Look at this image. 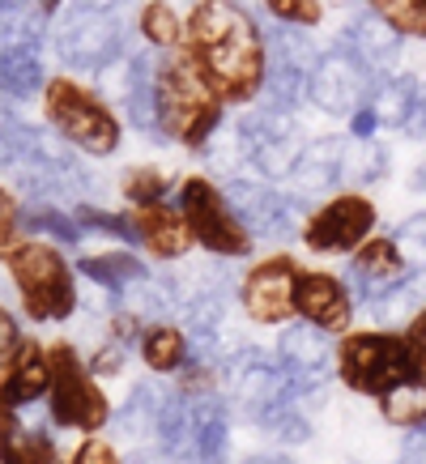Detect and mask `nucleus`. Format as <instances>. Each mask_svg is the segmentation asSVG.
Segmentation results:
<instances>
[{
	"mask_svg": "<svg viewBox=\"0 0 426 464\" xmlns=\"http://www.w3.org/2000/svg\"><path fill=\"white\" fill-rule=\"evenodd\" d=\"M184 52L197 60L227 107H247L269 82V39L239 0H197L188 14Z\"/></svg>",
	"mask_w": 426,
	"mask_h": 464,
	"instance_id": "f257e3e1",
	"label": "nucleus"
},
{
	"mask_svg": "<svg viewBox=\"0 0 426 464\" xmlns=\"http://www.w3.org/2000/svg\"><path fill=\"white\" fill-rule=\"evenodd\" d=\"M43 115L60 137L90 158H111L124 137V120L111 111V102L94 94L69 72H56L43 85Z\"/></svg>",
	"mask_w": 426,
	"mask_h": 464,
	"instance_id": "20e7f679",
	"label": "nucleus"
},
{
	"mask_svg": "<svg viewBox=\"0 0 426 464\" xmlns=\"http://www.w3.org/2000/svg\"><path fill=\"white\" fill-rule=\"evenodd\" d=\"M9 277H14L17 303H22V315L30 320H69L77 311V273L64 260L60 243L47 239H17L9 252L0 256Z\"/></svg>",
	"mask_w": 426,
	"mask_h": 464,
	"instance_id": "7ed1b4c3",
	"label": "nucleus"
},
{
	"mask_svg": "<svg viewBox=\"0 0 426 464\" xmlns=\"http://www.w3.org/2000/svg\"><path fill=\"white\" fill-rule=\"evenodd\" d=\"M22 345V328H17V315L5 303H0V358H9V353Z\"/></svg>",
	"mask_w": 426,
	"mask_h": 464,
	"instance_id": "473e14b6",
	"label": "nucleus"
},
{
	"mask_svg": "<svg viewBox=\"0 0 426 464\" xmlns=\"http://www.w3.org/2000/svg\"><path fill=\"white\" fill-rule=\"evenodd\" d=\"M350 273H354L358 295L371 298V303H383V298H392L401 285H405V277H410L413 268L392 235H371V239L350 256Z\"/></svg>",
	"mask_w": 426,
	"mask_h": 464,
	"instance_id": "4468645a",
	"label": "nucleus"
},
{
	"mask_svg": "<svg viewBox=\"0 0 426 464\" xmlns=\"http://www.w3.org/2000/svg\"><path fill=\"white\" fill-rule=\"evenodd\" d=\"M141 362L154 375H175L188 366V337L175 324H150L141 328Z\"/></svg>",
	"mask_w": 426,
	"mask_h": 464,
	"instance_id": "a211bd4d",
	"label": "nucleus"
},
{
	"mask_svg": "<svg viewBox=\"0 0 426 464\" xmlns=\"http://www.w3.org/2000/svg\"><path fill=\"white\" fill-rule=\"evenodd\" d=\"M418 85L422 82H413V77H380V85H375V94L367 102L375 120H380V128H405L410 107L418 99Z\"/></svg>",
	"mask_w": 426,
	"mask_h": 464,
	"instance_id": "412c9836",
	"label": "nucleus"
},
{
	"mask_svg": "<svg viewBox=\"0 0 426 464\" xmlns=\"http://www.w3.org/2000/svg\"><path fill=\"white\" fill-rule=\"evenodd\" d=\"M380 418L401 430H426V380H405L380 396Z\"/></svg>",
	"mask_w": 426,
	"mask_h": 464,
	"instance_id": "6ab92c4d",
	"label": "nucleus"
},
{
	"mask_svg": "<svg viewBox=\"0 0 426 464\" xmlns=\"http://www.w3.org/2000/svg\"><path fill=\"white\" fill-rule=\"evenodd\" d=\"M128 222H132V239L141 247L150 260H179L197 247L192 239V226H188L184 209L179 205H167V200H158V205H137V209H128Z\"/></svg>",
	"mask_w": 426,
	"mask_h": 464,
	"instance_id": "ddd939ff",
	"label": "nucleus"
},
{
	"mask_svg": "<svg viewBox=\"0 0 426 464\" xmlns=\"http://www.w3.org/2000/svg\"><path fill=\"white\" fill-rule=\"evenodd\" d=\"M405 137H413V141H426V85H418V99H413L410 107V120H405V128H401Z\"/></svg>",
	"mask_w": 426,
	"mask_h": 464,
	"instance_id": "72a5a7b5",
	"label": "nucleus"
},
{
	"mask_svg": "<svg viewBox=\"0 0 426 464\" xmlns=\"http://www.w3.org/2000/svg\"><path fill=\"white\" fill-rule=\"evenodd\" d=\"M341 162H345V141L328 137V141H315L307 150H298L295 167H290V188L312 197V192H324L333 183H341Z\"/></svg>",
	"mask_w": 426,
	"mask_h": 464,
	"instance_id": "f3484780",
	"label": "nucleus"
},
{
	"mask_svg": "<svg viewBox=\"0 0 426 464\" xmlns=\"http://www.w3.org/2000/svg\"><path fill=\"white\" fill-rule=\"evenodd\" d=\"M60 5H64V0H34V9H39L43 17H52V14L60 9Z\"/></svg>",
	"mask_w": 426,
	"mask_h": 464,
	"instance_id": "4c0bfd02",
	"label": "nucleus"
},
{
	"mask_svg": "<svg viewBox=\"0 0 426 464\" xmlns=\"http://www.w3.org/2000/svg\"><path fill=\"white\" fill-rule=\"evenodd\" d=\"M375 85H380V77H375L345 43H337V47L324 52V56L312 64V72H307V102L324 115H354L358 107L371 102Z\"/></svg>",
	"mask_w": 426,
	"mask_h": 464,
	"instance_id": "1a4fd4ad",
	"label": "nucleus"
},
{
	"mask_svg": "<svg viewBox=\"0 0 426 464\" xmlns=\"http://www.w3.org/2000/svg\"><path fill=\"white\" fill-rule=\"evenodd\" d=\"M69 464H124V460H120V451H115L111 443H102L99 435H85Z\"/></svg>",
	"mask_w": 426,
	"mask_h": 464,
	"instance_id": "2f4dec72",
	"label": "nucleus"
},
{
	"mask_svg": "<svg viewBox=\"0 0 426 464\" xmlns=\"http://www.w3.org/2000/svg\"><path fill=\"white\" fill-rule=\"evenodd\" d=\"M77 222H82V230H99V235H111V239H120V243H137L132 239L128 213H107V209H94V205H82V209H77Z\"/></svg>",
	"mask_w": 426,
	"mask_h": 464,
	"instance_id": "cd10ccee",
	"label": "nucleus"
},
{
	"mask_svg": "<svg viewBox=\"0 0 426 464\" xmlns=\"http://www.w3.org/2000/svg\"><path fill=\"white\" fill-rule=\"evenodd\" d=\"M375 200L363 197V192H337L328 197L320 209L307 213V222L298 226V239L307 252H320V256H345V252H358L363 243L375 235Z\"/></svg>",
	"mask_w": 426,
	"mask_h": 464,
	"instance_id": "6e6552de",
	"label": "nucleus"
},
{
	"mask_svg": "<svg viewBox=\"0 0 426 464\" xmlns=\"http://www.w3.org/2000/svg\"><path fill=\"white\" fill-rule=\"evenodd\" d=\"M324 337L328 333H320V328H312V324H303V328H290L282 341V353L286 362L298 366V371H315V366H324Z\"/></svg>",
	"mask_w": 426,
	"mask_h": 464,
	"instance_id": "b1692460",
	"label": "nucleus"
},
{
	"mask_svg": "<svg viewBox=\"0 0 426 464\" xmlns=\"http://www.w3.org/2000/svg\"><path fill=\"white\" fill-rule=\"evenodd\" d=\"M17 154H22V137H17L14 128L0 120V167H9V162H17Z\"/></svg>",
	"mask_w": 426,
	"mask_h": 464,
	"instance_id": "f704fd0d",
	"label": "nucleus"
},
{
	"mask_svg": "<svg viewBox=\"0 0 426 464\" xmlns=\"http://www.w3.org/2000/svg\"><path fill=\"white\" fill-rule=\"evenodd\" d=\"M137 30H141V39L150 43L154 52H175V47H184L188 17L175 14L167 0H145L141 17H137Z\"/></svg>",
	"mask_w": 426,
	"mask_h": 464,
	"instance_id": "aec40b11",
	"label": "nucleus"
},
{
	"mask_svg": "<svg viewBox=\"0 0 426 464\" xmlns=\"http://www.w3.org/2000/svg\"><path fill=\"white\" fill-rule=\"evenodd\" d=\"M392 239L401 243V252H405L410 268H426V213H413L410 222H401Z\"/></svg>",
	"mask_w": 426,
	"mask_h": 464,
	"instance_id": "c85d7f7f",
	"label": "nucleus"
},
{
	"mask_svg": "<svg viewBox=\"0 0 426 464\" xmlns=\"http://www.w3.org/2000/svg\"><path fill=\"white\" fill-rule=\"evenodd\" d=\"M167 192H170V183H167V175H162L158 167L128 170V179H124L128 209H137V205H158V200H167Z\"/></svg>",
	"mask_w": 426,
	"mask_h": 464,
	"instance_id": "a878e982",
	"label": "nucleus"
},
{
	"mask_svg": "<svg viewBox=\"0 0 426 464\" xmlns=\"http://www.w3.org/2000/svg\"><path fill=\"white\" fill-rule=\"evenodd\" d=\"M337 380L358 396L380 401L388 388L413 380V341L410 333H388V328H363V333H341L337 341Z\"/></svg>",
	"mask_w": 426,
	"mask_h": 464,
	"instance_id": "39448f33",
	"label": "nucleus"
},
{
	"mask_svg": "<svg viewBox=\"0 0 426 464\" xmlns=\"http://www.w3.org/2000/svg\"><path fill=\"white\" fill-rule=\"evenodd\" d=\"M298 260L290 252H273L256 260L239 282V303L247 320L256 324H290L298 315L295 290H298Z\"/></svg>",
	"mask_w": 426,
	"mask_h": 464,
	"instance_id": "9b49d317",
	"label": "nucleus"
},
{
	"mask_svg": "<svg viewBox=\"0 0 426 464\" xmlns=\"http://www.w3.org/2000/svg\"><path fill=\"white\" fill-rule=\"evenodd\" d=\"M82 273L99 285H132V282H145V260L132 256L128 247H111V252L85 256Z\"/></svg>",
	"mask_w": 426,
	"mask_h": 464,
	"instance_id": "4be33fe9",
	"label": "nucleus"
},
{
	"mask_svg": "<svg viewBox=\"0 0 426 464\" xmlns=\"http://www.w3.org/2000/svg\"><path fill=\"white\" fill-rule=\"evenodd\" d=\"M175 205L184 209L197 247H205L209 256H222V260L252 256V226L239 213V205L230 200V192H222L213 179L188 175L175 192Z\"/></svg>",
	"mask_w": 426,
	"mask_h": 464,
	"instance_id": "423d86ee",
	"label": "nucleus"
},
{
	"mask_svg": "<svg viewBox=\"0 0 426 464\" xmlns=\"http://www.w3.org/2000/svg\"><path fill=\"white\" fill-rule=\"evenodd\" d=\"M47 362H52V422L64 430H82V435H99L111 422V401L99 388L94 366H85V358L73 350L69 341L47 345Z\"/></svg>",
	"mask_w": 426,
	"mask_h": 464,
	"instance_id": "0eeeda50",
	"label": "nucleus"
},
{
	"mask_svg": "<svg viewBox=\"0 0 426 464\" xmlns=\"http://www.w3.org/2000/svg\"><path fill=\"white\" fill-rule=\"evenodd\" d=\"M295 307H298V320L328 333V337L333 333H350V320H354L350 285L341 282L337 273H324V268H303L298 273Z\"/></svg>",
	"mask_w": 426,
	"mask_h": 464,
	"instance_id": "f8f14e48",
	"label": "nucleus"
},
{
	"mask_svg": "<svg viewBox=\"0 0 426 464\" xmlns=\"http://www.w3.org/2000/svg\"><path fill=\"white\" fill-rule=\"evenodd\" d=\"M17 226H22V205L9 188H0V256L17 243Z\"/></svg>",
	"mask_w": 426,
	"mask_h": 464,
	"instance_id": "c756f323",
	"label": "nucleus"
},
{
	"mask_svg": "<svg viewBox=\"0 0 426 464\" xmlns=\"http://www.w3.org/2000/svg\"><path fill=\"white\" fill-rule=\"evenodd\" d=\"M154 107H158V137L184 145V150H205L209 137L222 128L227 102L213 90L197 60L184 47H175L154 64Z\"/></svg>",
	"mask_w": 426,
	"mask_h": 464,
	"instance_id": "f03ea898",
	"label": "nucleus"
},
{
	"mask_svg": "<svg viewBox=\"0 0 426 464\" xmlns=\"http://www.w3.org/2000/svg\"><path fill=\"white\" fill-rule=\"evenodd\" d=\"M282 26L295 30H312L324 22V0H260Z\"/></svg>",
	"mask_w": 426,
	"mask_h": 464,
	"instance_id": "bb28decb",
	"label": "nucleus"
},
{
	"mask_svg": "<svg viewBox=\"0 0 426 464\" xmlns=\"http://www.w3.org/2000/svg\"><path fill=\"white\" fill-rule=\"evenodd\" d=\"M17 464H60L52 435H47V430H26V439H22V460Z\"/></svg>",
	"mask_w": 426,
	"mask_h": 464,
	"instance_id": "7c9ffc66",
	"label": "nucleus"
},
{
	"mask_svg": "<svg viewBox=\"0 0 426 464\" xmlns=\"http://www.w3.org/2000/svg\"><path fill=\"white\" fill-rule=\"evenodd\" d=\"M22 226H30V230H47L52 243H77L82 239V222H77V213H60V209H47V205L22 209Z\"/></svg>",
	"mask_w": 426,
	"mask_h": 464,
	"instance_id": "393cba45",
	"label": "nucleus"
},
{
	"mask_svg": "<svg viewBox=\"0 0 426 464\" xmlns=\"http://www.w3.org/2000/svg\"><path fill=\"white\" fill-rule=\"evenodd\" d=\"M52 392V362H47V345L39 341H22L9 358H0V396L9 405H34Z\"/></svg>",
	"mask_w": 426,
	"mask_h": 464,
	"instance_id": "2eb2a0df",
	"label": "nucleus"
},
{
	"mask_svg": "<svg viewBox=\"0 0 426 464\" xmlns=\"http://www.w3.org/2000/svg\"><path fill=\"white\" fill-rule=\"evenodd\" d=\"M401 30H392L388 22H383L375 9H367L363 17H354L350 22V34H345V47L354 52L363 64H367L375 77H392V69H397V56H401Z\"/></svg>",
	"mask_w": 426,
	"mask_h": 464,
	"instance_id": "dca6fc26",
	"label": "nucleus"
},
{
	"mask_svg": "<svg viewBox=\"0 0 426 464\" xmlns=\"http://www.w3.org/2000/svg\"><path fill=\"white\" fill-rule=\"evenodd\" d=\"M367 9H375L405 39H426V0H367Z\"/></svg>",
	"mask_w": 426,
	"mask_h": 464,
	"instance_id": "5701e85b",
	"label": "nucleus"
},
{
	"mask_svg": "<svg viewBox=\"0 0 426 464\" xmlns=\"http://www.w3.org/2000/svg\"><path fill=\"white\" fill-rule=\"evenodd\" d=\"M77 5H85V9H102V14H115V9H120V0H77Z\"/></svg>",
	"mask_w": 426,
	"mask_h": 464,
	"instance_id": "e433bc0d",
	"label": "nucleus"
},
{
	"mask_svg": "<svg viewBox=\"0 0 426 464\" xmlns=\"http://www.w3.org/2000/svg\"><path fill=\"white\" fill-rule=\"evenodd\" d=\"M56 52L77 72H107L124 52V22L120 14L77 5L56 30Z\"/></svg>",
	"mask_w": 426,
	"mask_h": 464,
	"instance_id": "9d476101",
	"label": "nucleus"
},
{
	"mask_svg": "<svg viewBox=\"0 0 426 464\" xmlns=\"http://www.w3.org/2000/svg\"><path fill=\"white\" fill-rule=\"evenodd\" d=\"M413 341H426V303L418 311H413V320H410V328H405Z\"/></svg>",
	"mask_w": 426,
	"mask_h": 464,
	"instance_id": "c9c22d12",
	"label": "nucleus"
},
{
	"mask_svg": "<svg viewBox=\"0 0 426 464\" xmlns=\"http://www.w3.org/2000/svg\"><path fill=\"white\" fill-rule=\"evenodd\" d=\"M252 464H290V460H282V456H260V460H252Z\"/></svg>",
	"mask_w": 426,
	"mask_h": 464,
	"instance_id": "58836bf2",
	"label": "nucleus"
}]
</instances>
